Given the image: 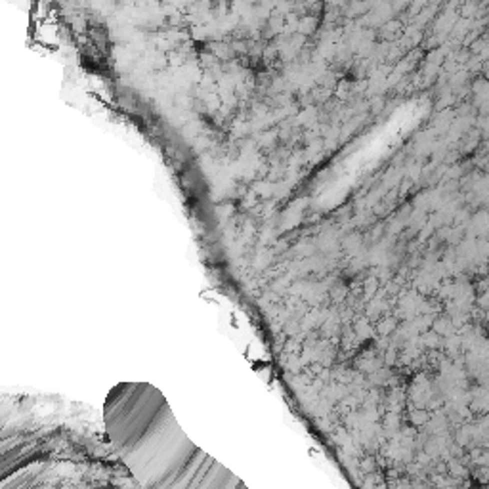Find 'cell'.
I'll list each match as a JSON object with an SVG mask.
<instances>
[{
  "mask_svg": "<svg viewBox=\"0 0 489 489\" xmlns=\"http://www.w3.org/2000/svg\"><path fill=\"white\" fill-rule=\"evenodd\" d=\"M109 440L143 488H241L228 468L184 434L164 396L147 382H124L105 402Z\"/></svg>",
  "mask_w": 489,
  "mask_h": 489,
  "instance_id": "6da1fadb",
  "label": "cell"
}]
</instances>
